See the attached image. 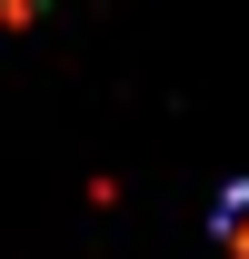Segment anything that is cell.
<instances>
[{"label": "cell", "mask_w": 249, "mask_h": 259, "mask_svg": "<svg viewBox=\"0 0 249 259\" xmlns=\"http://www.w3.org/2000/svg\"><path fill=\"white\" fill-rule=\"evenodd\" d=\"M219 220L239 229V239H229V249H249V190H229V209H219Z\"/></svg>", "instance_id": "obj_1"}]
</instances>
